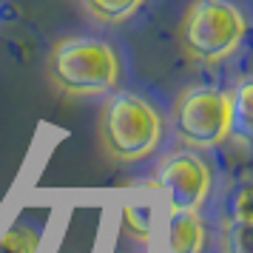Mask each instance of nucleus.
<instances>
[{
  "label": "nucleus",
  "mask_w": 253,
  "mask_h": 253,
  "mask_svg": "<svg viewBox=\"0 0 253 253\" xmlns=\"http://www.w3.org/2000/svg\"><path fill=\"white\" fill-rule=\"evenodd\" d=\"M40 248V230L29 222H14L0 236V253H37Z\"/></svg>",
  "instance_id": "obj_10"
},
{
  "label": "nucleus",
  "mask_w": 253,
  "mask_h": 253,
  "mask_svg": "<svg viewBox=\"0 0 253 253\" xmlns=\"http://www.w3.org/2000/svg\"><path fill=\"white\" fill-rule=\"evenodd\" d=\"M248 20L230 0H194L185 14L179 40L185 54L196 63H222L245 40Z\"/></svg>",
  "instance_id": "obj_3"
},
{
  "label": "nucleus",
  "mask_w": 253,
  "mask_h": 253,
  "mask_svg": "<svg viewBox=\"0 0 253 253\" xmlns=\"http://www.w3.org/2000/svg\"><path fill=\"white\" fill-rule=\"evenodd\" d=\"M48 77L71 97L108 94L120 83V57L103 37H66L48 54Z\"/></svg>",
  "instance_id": "obj_2"
},
{
  "label": "nucleus",
  "mask_w": 253,
  "mask_h": 253,
  "mask_svg": "<svg viewBox=\"0 0 253 253\" xmlns=\"http://www.w3.org/2000/svg\"><path fill=\"white\" fill-rule=\"evenodd\" d=\"M230 94L213 85H194L173 108V128L185 145L216 148L228 139Z\"/></svg>",
  "instance_id": "obj_4"
},
{
  "label": "nucleus",
  "mask_w": 253,
  "mask_h": 253,
  "mask_svg": "<svg viewBox=\"0 0 253 253\" xmlns=\"http://www.w3.org/2000/svg\"><path fill=\"white\" fill-rule=\"evenodd\" d=\"M157 182L168 191L171 211H199L211 194V168L196 151H173L157 171Z\"/></svg>",
  "instance_id": "obj_5"
},
{
  "label": "nucleus",
  "mask_w": 253,
  "mask_h": 253,
  "mask_svg": "<svg viewBox=\"0 0 253 253\" xmlns=\"http://www.w3.org/2000/svg\"><path fill=\"white\" fill-rule=\"evenodd\" d=\"M228 137H233L242 148H248L253 139V83L242 80L230 91V126Z\"/></svg>",
  "instance_id": "obj_8"
},
{
  "label": "nucleus",
  "mask_w": 253,
  "mask_h": 253,
  "mask_svg": "<svg viewBox=\"0 0 253 253\" xmlns=\"http://www.w3.org/2000/svg\"><path fill=\"white\" fill-rule=\"evenodd\" d=\"M100 145L117 162H137L157 151L162 137V117L134 91H114L105 100L97 123Z\"/></svg>",
  "instance_id": "obj_1"
},
{
  "label": "nucleus",
  "mask_w": 253,
  "mask_h": 253,
  "mask_svg": "<svg viewBox=\"0 0 253 253\" xmlns=\"http://www.w3.org/2000/svg\"><path fill=\"white\" fill-rule=\"evenodd\" d=\"M83 6L103 23H123L142 6V0H83Z\"/></svg>",
  "instance_id": "obj_9"
},
{
  "label": "nucleus",
  "mask_w": 253,
  "mask_h": 253,
  "mask_svg": "<svg viewBox=\"0 0 253 253\" xmlns=\"http://www.w3.org/2000/svg\"><path fill=\"white\" fill-rule=\"evenodd\" d=\"M251 228H253L251 188L239 185L228 202V222H225V233H222L225 253H251Z\"/></svg>",
  "instance_id": "obj_6"
},
{
  "label": "nucleus",
  "mask_w": 253,
  "mask_h": 253,
  "mask_svg": "<svg viewBox=\"0 0 253 253\" xmlns=\"http://www.w3.org/2000/svg\"><path fill=\"white\" fill-rule=\"evenodd\" d=\"M123 230H126L131 239L148 242V233H151V213H148V205L131 202V205L123 208Z\"/></svg>",
  "instance_id": "obj_11"
},
{
  "label": "nucleus",
  "mask_w": 253,
  "mask_h": 253,
  "mask_svg": "<svg viewBox=\"0 0 253 253\" xmlns=\"http://www.w3.org/2000/svg\"><path fill=\"white\" fill-rule=\"evenodd\" d=\"M168 230V253H202L205 225L196 211H173Z\"/></svg>",
  "instance_id": "obj_7"
}]
</instances>
